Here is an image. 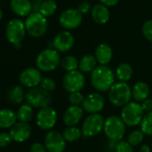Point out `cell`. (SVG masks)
I'll return each instance as SVG.
<instances>
[{
    "instance_id": "1",
    "label": "cell",
    "mask_w": 152,
    "mask_h": 152,
    "mask_svg": "<svg viewBox=\"0 0 152 152\" xmlns=\"http://www.w3.org/2000/svg\"><path fill=\"white\" fill-rule=\"evenodd\" d=\"M115 74L107 65H98L91 72V83L92 87L101 92L109 91L115 84Z\"/></svg>"
},
{
    "instance_id": "30",
    "label": "cell",
    "mask_w": 152,
    "mask_h": 152,
    "mask_svg": "<svg viewBox=\"0 0 152 152\" xmlns=\"http://www.w3.org/2000/svg\"><path fill=\"white\" fill-rule=\"evenodd\" d=\"M56 9H57V5L55 0H45V1L41 2L39 13L47 18L53 15L56 11Z\"/></svg>"
},
{
    "instance_id": "26",
    "label": "cell",
    "mask_w": 152,
    "mask_h": 152,
    "mask_svg": "<svg viewBox=\"0 0 152 152\" xmlns=\"http://www.w3.org/2000/svg\"><path fill=\"white\" fill-rule=\"evenodd\" d=\"M7 99L11 103H13L15 105L22 104L25 99L23 88L20 85H16V86L13 87L7 94Z\"/></svg>"
},
{
    "instance_id": "4",
    "label": "cell",
    "mask_w": 152,
    "mask_h": 152,
    "mask_svg": "<svg viewBox=\"0 0 152 152\" xmlns=\"http://www.w3.org/2000/svg\"><path fill=\"white\" fill-rule=\"evenodd\" d=\"M60 56L55 48H46L36 57L37 68L41 72H51L60 64Z\"/></svg>"
},
{
    "instance_id": "18",
    "label": "cell",
    "mask_w": 152,
    "mask_h": 152,
    "mask_svg": "<svg viewBox=\"0 0 152 152\" xmlns=\"http://www.w3.org/2000/svg\"><path fill=\"white\" fill-rule=\"evenodd\" d=\"M83 109L78 106H70L64 113L63 121L66 126H76L83 116Z\"/></svg>"
},
{
    "instance_id": "41",
    "label": "cell",
    "mask_w": 152,
    "mask_h": 152,
    "mask_svg": "<svg viewBox=\"0 0 152 152\" xmlns=\"http://www.w3.org/2000/svg\"><path fill=\"white\" fill-rule=\"evenodd\" d=\"M100 4L106 6L107 7H115L118 4L119 0H99Z\"/></svg>"
},
{
    "instance_id": "16",
    "label": "cell",
    "mask_w": 152,
    "mask_h": 152,
    "mask_svg": "<svg viewBox=\"0 0 152 152\" xmlns=\"http://www.w3.org/2000/svg\"><path fill=\"white\" fill-rule=\"evenodd\" d=\"M74 45V37L72 36V34L69 31H62L60 33H58L53 42H52V46L53 48L58 51V52H68L69 50H71L72 48Z\"/></svg>"
},
{
    "instance_id": "32",
    "label": "cell",
    "mask_w": 152,
    "mask_h": 152,
    "mask_svg": "<svg viewBox=\"0 0 152 152\" xmlns=\"http://www.w3.org/2000/svg\"><path fill=\"white\" fill-rule=\"evenodd\" d=\"M144 133L140 130H134L131 132L127 137V141L133 147L140 144L143 140Z\"/></svg>"
},
{
    "instance_id": "44",
    "label": "cell",
    "mask_w": 152,
    "mask_h": 152,
    "mask_svg": "<svg viewBox=\"0 0 152 152\" xmlns=\"http://www.w3.org/2000/svg\"><path fill=\"white\" fill-rule=\"evenodd\" d=\"M2 17H3V13H2L1 8H0V22H1V20H2Z\"/></svg>"
},
{
    "instance_id": "19",
    "label": "cell",
    "mask_w": 152,
    "mask_h": 152,
    "mask_svg": "<svg viewBox=\"0 0 152 152\" xmlns=\"http://www.w3.org/2000/svg\"><path fill=\"white\" fill-rule=\"evenodd\" d=\"M10 7L15 15L21 17L29 16L32 13V3L30 0H11Z\"/></svg>"
},
{
    "instance_id": "15",
    "label": "cell",
    "mask_w": 152,
    "mask_h": 152,
    "mask_svg": "<svg viewBox=\"0 0 152 152\" xmlns=\"http://www.w3.org/2000/svg\"><path fill=\"white\" fill-rule=\"evenodd\" d=\"M105 107L104 97L99 93H91L87 95L82 105L83 111L91 115L99 114Z\"/></svg>"
},
{
    "instance_id": "7",
    "label": "cell",
    "mask_w": 152,
    "mask_h": 152,
    "mask_svg": "<svg viewBox=\"0 0 152 152\" xmlns=\"http://www.w3.org/2000/svg\"><path fill=\"white\" fill-rule=\"evenodd\" d=\"M144 116V111L141 105L135 101H131L125 105L121 111V118L128 126H136L140 124Z\"/></svg>"
},
{
    "instance_id": "24",
    "label": "cell",
    "mask_w": 152,
    "mask_h": 152,
    "mask_svg": "<svg viewBox=\"0 0 152 152\" xmlns=\"http://www.w3.org/2000/svg\"><path fill=\"white\" fill-rule=\"evenodd\" d=\"M133 73L132 67L127 63L120 64L115 70V77L121 83H128Z\"/></svg>"
},
{
    "instance_id": "28",
    "label": "cell",
    "mask_w": 152,
    "mask_h": 152,
    "mask_svg": "<svg viewBox=\"0 0 152 152\" xmlns=\"http://www.w3.org/2000/svg\"><path fill=\"white\" fill-rule=\"evenodd\" d=\"M62 135L65 141L72 142L78 140L82 136V130L76 126H67L62 132Z\"/></svg>"
},
{
    "instance_id": "40",
    "label": "cell",
    "mask_w": 152,
    "mask_h": 152,
    "mask_svg": "<svg viewBox=\"0 0 152 152\" xmlns=\"http://www.w3.org/2000/svg\"><path fill=\"white\" fill-rule=\"evenodd\" d=\"M141 107L143 109L144 112H152V99H147L144 101H142L140 103Z\"/></svg>"
},
{
    "instance_id": "34",
    "label": "cell",
    "mask_w": 152,
    "mask_h": 152,
    "mask_svg": "<svg viewBox=\"0 0 152 152\" xmlns=\"http://www.w3.org/2000/svg\"><path fill=\"white\" fill-rule=\"evenodd\" d=\"M40 88H42L43 90H45L46 91L50 93L56 90V82L52 78L44 77V78H42V81L40 83Z\"/></svg>"
},
{
    "instance_id": "38",
    "label": "cell",
    "mask_w": 152,
    "mask_h": 152,
    "mask_svg": "<svg viewBox=\"0 0 152 152\" xmlns=\"http://www.w3.org/2000/svg\"><path fill=\"white\" fill-rule=\"evenodd\" d=\"M78 10H79V12H80L82 15L88 14L90 11H91V3L88 2V1H83V2H82V3L79 5V7H78Z\"/></svg>"
},
{
    "instance_id": "25",
    "label": "cell",
    "mask_w": 152,
    "mask_h": 152,
    "mask_svg": "<svg viewBox=\"0 0 152 152\" xmlns=\"http://www.w3.org/2000/svg\"><path fill=\"white\" fill-rule=\"evenodd\" d=\"M97 64H98V62H97L95 56L85 55L79 61V68L78 69L83 73L92 72L98 66Z\"/></svg>"
},
{
    "instance_id": "35",
    "label": "cell",
    "mask_w": 152,
    "mask_h": 152,
    "mask_svg": "<svg viewBox=\"0 0 152 152\" xmlns=\"http://www.w3.org/2000/svg\"><path fill=\"white\" fill-rule=\"evenodd\" d=\"M142 33L148 41L152 42V20H148L143 23Z\"/></svg>"
},
{
    "instance_id": "6",
    "label": "cell",
    "mask_w": 152,
    "mask_h": 152,
    "mask_svg": "<svg viewBox=\"0 0 152 152\" xmlns=\"http://www.w3.org/2000/svg\"><path fill=\"white\" fill-rule=\"evenodd\" d=\"M26 28L24 23L20 19L11 20L6 29V36L7 40L16 48H21V44L26 35Z\"/></svg>"
},
{
    "instance_id": "33",
    "label": "cell",
    "mask_w": 152,
    "mask_h": 152,
    "mask_svg": "<svg viewBox=\"0 0 152 152\" xmlns=\"http://www.w3.org/2000/svg\"><path fill=\"white\" fill-rule=\"evenodd\" d=\"M85 97H83V95L78 91V92H72L70 93L68 96V100L71 104V106H78L80 107L81 105H83V101H84Z\"/></svg>"
},
{
    "instance_id": "39",
    "label": "cell",
    "mask_w": 152,
    "mask_h": 152,
    "mask_svg": "<svg viewBox=\"0 0 152 152\" xmlns=\"http://www.w3.org/2000/svg\"><path fill=\"white\" fill-rule=\"evenodd\" d=\"M30 152H47V148L42 143L34 142L30 148Z\"/></svg>"
},
{
    "instance_id": "12",
    "label": "cell",
    "mask_w": 152,
    "mask_h": 152,
    "mask_svg": "<svg viewBox=\"0 0 152 152\" xmlns=\"http://www.w3.org/2000/svg\"><path fill=\"white\" fill-rule=\"evenodd\" d=\"M56 120V111L50 107L39 109L36 116V123L38 127L44 131L51 130L55 126Z\"/></svg>"
},
{
    "instance_id": "21",
    "label": "cell",
    "mask_w": 152,
    "mask_h": 152,
    "mask_svg": "<svg viewBox=\"0 0 152 152\" xmlns=\"http://www.w3.org/2000/svg\"><path fill=\"white\" fill-rule=\"evenodd\" d=\"M91 17L98 24H106L110 17L108 8L102 4H96L91 8Z\"/></svg>"
},
{
    "instance_id": "8",
    "label": "cell",
    "mask_w": 152,
    "mask_h": 152,
    "mask_svg": "<svg viewBox=\"0 0 152 152\" xmlns=\"http://www.w3.org/2000/svg\"><path fill=\"white\" fill-rule=\"evenodd\" d=\"M25 99L29 105L36 108H44L49 107L52 102V96L40 87L30 89L25 94Z\"/></svg>"
},
{
    "instance_id": "13",
    "label": "cell",
    "mask_w": 152,
    "mask_h": 152,
    "mask_svg": "<svg viewBox=\"0 0 152 152\" xmlns=\"http://www.w3.org/2000/svg\"><path fill=\"white\" fill-rule=\"evenodd\" d=\"M42 75L40 71L35 67H29L24 69L19 75L20 83L27 88L32 89L40 85Z\"/></svg>"
},
{
    "instance_id": "14",
    "label": "cell",
    "mask_w": 152,
    "mask_h": 152,
    "mask_svg": "<svg viewBox=\"0 0 152 152\" xmlns=\"http://www.w3.org/2000/svg\"><path fill=\"white\" fill-rule=\"evenodd\" d=\"M44 145L48 152H64L65 149V140L62 133L56 131H49L46 134Z\"/></svg>"
},
{
    "instance_id": "3",
    "label": "cell",
    "mask_w": 152,
    "mask_h": 152,
    "mask_svg": "<svg viewBox=\"0 0 152 152\" xmlns=\"http://www.w3.org/2000/svg\"><path fill=\"white\" fill-rule=\"evenodd\" d=\"M125 124L121 117L111 115L105 120L104 132L112 142H119L125 134Z\"/></svg>"
},
{
    "instance_id": "11",
    "label": "cell",
    "mask_w": 152,
    "mask_h": 152,
    "mask_svg": "<svg viewBox=\"0 0 152 152\" xmlns=\"http://www.w3.org/2000/svg\"><path fill=\"white\" fill-rule=\"evenodd\" d=\"M83 22V15L78 9L69 8L63 11L59 16L60 25L66 30L78 28Z\"/></svg>"
},
{
    "instance_id": "2",
    "label": "cell",
    "mask_w": 152,
    "mask_h": 152,
    "mask_svg": "<svg viewBox=\"0 0 152 152\" xmlns=\"http://www.w3.org/2000/svg\"><path fill=\"white\" fill-rule=\"evenodd\" d=\"M132 98V89L126 83L118 82L115 83L108 91L109 101L118 107H124L130 103Z\"/></svg>"
},
{
    "instance_id": "10",
    "label": "cell",
    "mask_w": 152,
    "mask_h": 152,
    "mask_svg": "<svg viewBox=\"0 0 152 152\" xmlns=\"http://www.w3.org/2000/svg\"><path fill=\"white\" fill-rule=\"evenodd\" d=\"M85 85V76L79 71L75 70L66 72L63 78V86L69 93L78 92L83 89Z\"/></svg>"
},
{
    "instance_id": "36",
    "label": "cell",
    "mask_w": 152,
    "mask_h": 152,
    "mask_svg": "<svg viewBox=\"0 0 152 152\" xmlns=\"http://www.w3.org/2000/svg\"><path fill=\"white\" fill-rule=\"evenodd\" d=\"M116 152H133L132 146L125 140H120L115 145Z\"/></svg>"
},
{
    "instance_id": "29",
    "label": "cell",
    "mask_w": 152,
    "mask_h": 152,
    "mask_svg": "<svg viewBox=\"0 0 152 152\" xmlns=\"http://www.w3.org/2000/svg\"><path fill=\"white\" fill-rule=\"evenodd\" d=\"M60 65L64 70H65L67 72H69L78 70L79 61L74 56H66L61 59Z\"/></svg>"
},
{
    "instance_id": "37",
    "label": "cell",
    "mask_w": 152,
    "mask_h": 152,
    "mask_svg": "<svg viewBox=\"0 0 152 152\" xmlns=\"http://www.w3.org/2000/svg\"><path fill=\"white\" fill-rule=\"evenodd\" d=\"M13 141L12 136L9 132H0V148L8 147Z\"/></svg>"
},
{
    "instance_id": "31",
    "label": "cell",
    "mask_w": 152,
    "mask_h": 152,
    "mask_svg": "<svg viewBox=\"0 0 152 152\" xmlns=\"http://www.w3.org/2000/svg\"><path fill=\"white\" fill-rule=\"evenodd\" d=\"M140 131L144 135L152 136V112L146 113L140 122Z\"/></svg>"
},
{
    "instance_id": "9",
    "label": "cell",
    "mask_w": 152,
    "mask_h": 152,
    "mask_svg": "<svg viewBox=\"0 0 152 152\" xmlns=\"http://www.w3.org/2000/svg\"><path fill=\"white\" fill-rule=\"evenodd\" d=\"M105 120L99 114H91L87 116L82 125V133L84 138L98 135L104 128Z\"/></svg>"
},
{
    "instance_id": "45",
    "label": "cell",
    "mask_w": 152,
    "mask_h": 152,
    "mask_svg": "<svg viewBox=\"0 0 152 152\" xmlns=\"http://www.w3.org/2000/svg\"><path fill=\"white\" fill-rule=\"evenodd\" d=\"M35 1H39V2H43L45 0H35Z\"/></svg>"
},
{
    "instance_id": "43",
    "label": "cell",
    "mask_w": 152,
    "mask_h": 152,
    "mask_svg": "<svg viewBox=\"0 0 152 152\" xmlns=\"http://www.w3.org/2000/svg\"><path fill=\"white\" fill-rule=\"evenodd\" d=\"M140 152H150V148L148 145H146V144H143L141 147H140Z\"/></svg>"
},
{
    "instance_id": "27",
    "label": "cell",
    "mask_w": 152,
    "mask_h": 152,
    "mask_svg": "<svg viewBox=\"0 0 152 152\" xmlns=\"http://www.w3.org/2000/svg\"><path fill=\"white\" fill-rule=\"evenodd\" d=\"M33 107L28 103L23 104L17 110V119L22 123H29L33 117Z\"/></svg>"
},
{
    "instance_id": "23",
    "label": "cell",
    "mask_w": 152,
    "mask_h": 152,
    "mask_svg": "<svg viewBox=\"0 0 152 152\" xmlns=\"http://www.w3.org/2000/svg\"><path fill=\"white\" fill-rule=\"evenodd\" d=\"M150 89L148 85L144 82L136 83L132 88V95L135 102H142L148 98Z\"/></svg>"
},
{
    "instance_id": "42",
    "label": "cell",
    "mask_w": 152,
    "mask_h": 152,
    "mask_svg": "<svg viewBox=\"0 0 152 152\" xmlns=\"http://www.w3.org/2000/svg\"><path fill=\"white\" fill-rule=\"evenodd\" d=\"M40 6H41V2L34 1L32 3V13H39Z\"/></svg>"
},
{
    "instance_id": "5",
    "label": "cell",
    "mask_w": 152,
    "mask_h": 152,
    "mask_svg": "<svg viewBox=\"0 0 152 152\" xmlns=\"http://www.w3.org/2000/svg\"><path fill=\"white\" fill-rule=\"evenodd\" d=\"M27 33L33 38L42 37L48 31V20L40 13H31L24 22Z\"/></svg>"
},
{
    "instance_id": "22",
    "label": "cell",
    "mask_w": 152,
    "mask_h": 152,
    "mask_svg": "<svg viewBox=\"0 0 152 152\" xmlns=\"http://www.w3.org/2000/svg\"><path fill=\"white\" fill-rule=\"evenodd\" d=\"M17 115L12 109H0V128L11 129L17 123Z\"/></svg>"
},
{
    "instance_id": "20",
    "label": "cell",
    "mask_w": 152,
    "mask_h": 152,
    "mask_svg": "<svg viewBox=\"0 0 152 152\" xmlns=\"http://www.w3.org/2000/svg\"><path fill=\"white\" fill-rule=\"evenodd\" d=\"M95 57L100 65H107L113 57V50L107 44H99L95 50Z\"/></svg>"
},
{
    "instance_id": "17",
    "label": "cell",
    "mask_w": 152,
    "mask_h": 152,
    "mask_svg": "<svg viewBox=\"0 0 152 152\" xmlns=\"http://www.w3.org/2000/svg\"><path fill=\"white\" fill-rule=\"evenodd\" d=\"M32 130L28 123H16L9 131L12 139L15 142H24L30 139Z\"/></svg>"
}]
</instances>
